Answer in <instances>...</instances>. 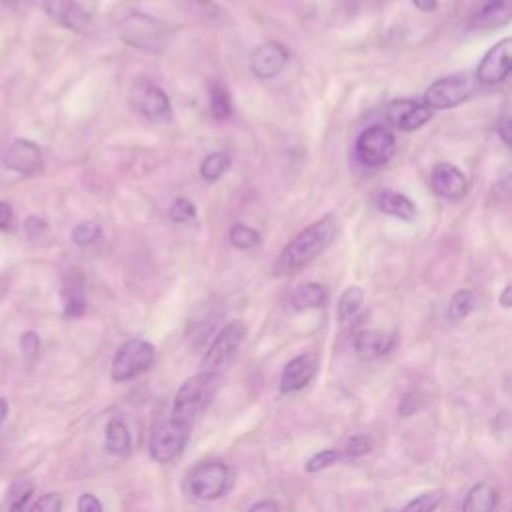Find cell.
<instances>
[{
  "label": "cell",
  "mask_w": 512,
  "mask_h": 512,
  "mask_svg": "<svg viewBox=\"0 0 512 512\" xmlns=\"http://www.w3.org/2000/svg\"><path fill=\"white\" fill-rule=\"evenodd\" d=\"M34 492V484L30 480H16L10 484L4 500L0 502V512H24L26 502Z\"/></svg>",
  "instance_id": "obj_25"
},
{
  "label": "cell",
  "mask_w": 512,
  "mask_h": 512,
  "mask_svg": "<svg viewBox=\"0 0 512 512\" xmlns=\"http://www.w3.org/2000/svg\"><path fill=\"white\" fill-rule=\"evenodd\" d=\"M472 308H474V292L468 288H462L452 296L448 306V316L450 320L458 322V320H464L472 312Z\"/></svg>",
  "instance_id": "obj_31"
},
{
  "label": "cell",
  "mask_w": 512,
  "mask_h": 512,
  "mask_svg": "<svg viewBox=\"0 0 512 512\" xmlns=\"http://www.w3.org/2000/svg\"><path fill=\"white\" fill-rule=\"evenodd\" d=\"M100 236H102V226L96 220H84V222L76 224L72 230V240L80 248L96 244L100 240Z\"/></svg>",
  "instance_id": "obj_30"
},
{
  "label": "cell",
  "mask_w": 512,
  "mask_h": 512,
  "mask_svg": "<svg viewBox=\"0 0 512 512\" xmlns=\"http://www.w3.org/2000/svg\"><path fill=\"white\" fill-rule=\"evenodd\" d=\"M190 430L192 428H186V426L174 422L170 416H160L150 434L152 460L166 464V462L174 460L176 456H180L190 438Z\"/></svg>",
  "instance_id": "obj_6"
},
{
  "label": "cell",
  "mask_w": 512,
  "mask_h": 512,
  "mask_svg": "<svg viewBox=\"0 0 512 512\" xmlns=\"http://www.w3.org/2000/svg\"><path fill=\"white\" fill-rule=\"evenodd\" d=\"M132 448L128 426L120 418H112L106 424V450L116 456H128Z\"/></svg>",
  "instance_id": "obj_24"
},
{
  "label": "cell",
  "mask_w": 512,
  "mask_h": 512,
  "mask_svg": "<svg viewBox=\"0 0 512 512\" xmlns=\"http://www.w3.org/2000/svg\"><path fill=\"white\" fill-rule=\"evenodd\" d=\"M232 482V472L224 462H200L188 474V492L198 500L220 498Z\"/></svg>",
  "instance_id": "obj_7"
},
{
  "label": "cell",
  "mask_w": 512,
  "mask_h": 512,
  "mask_svg": "<svg viewBox=\"0 0 512 512\" xmlns=\"http://www.w3.org/2000/svg\"><path fill=\"white\" fill-rule=\"evenodd\" d=\"M430 186L444 200H460L468 190V180L458 166L440 162L432 168Z\"/></svg>",
  "instance_id": "obj_14"
},
{
  "label": "cell",
  "mask_w": 512,
  "mask_h": 512,
  "mask_svg": "<svg viewBox=\"0 0 512 512\" xmlns=\"http://www.w3.org/2000/svg\"><path fill=\"white\" fill-rule=\"evenodd\" d=\"M412 4L422 12H434L438 8V0H412Z\"/></svg>",
  "instance_id": "obj_44"
},
{
  "label": "cell",
  "mask_w": 512,
  "mask_h": 512,
  "mask_svg": "<svg viewBox=\"0 0 512 512\" xmlns=\"http://www.w3.org/2000/svg\"><path fill=\"white\" fill-rule=\"evenodd\" d=\"M338 458V452L334 448H326V450H320L316 452L308 462H306V472H318V470H324L328 468L330 464H334Z\"/></svg>",
  "instance_id": "obj_35"
},
{
  "label": "cell",
  "mask_w": 512,
  "mask_h": 512,
  "mask_svg": "<svg viewBox=\"0 0 512 512\" xmlns=\"http://www.w3.org/2000/svg\"><path fill=\"white\" fill-rule=\"evenodd\" d=\"M244 338H246V324L242 320L228 322L204 352L200 360L202 372H220L222 368H226L234 358V354L238 352Z\"/></svg>",
  "instance_id": "obj_5"
},
{
  "label": "cell",
  "mask_w": 512,
  "mask_h": 512,
  "mask_svg": "<svg viewBox=\"0 0 512 512\" xmlns=\"http://www.w3.org/2000/svg\"><path fill=\"white\" fill-rule=\"evenodd\" d=\"M418 408V402H416V396L414 394H406L402 400H400V406H398V414L400 416H412Z\"/></svg>",
  "instance_id": "obj_41"
},
{
  "label": "cell",
  "mask_w": 512,
  "mask_h": 512,
  "mask_svg": "<svg viewBox=\"0 0 512 512\" xmlns=\"http://www.w3.org/2000/svg\"><path fill=\"white\" fill-rule=\"evenodd\" d=\"M496 130H498L500 138L508 144V140H510V130H508V120H506V118H502V120H500V124L496 126Z\"/></svg>",
  "instance_id": "obj_45"
},
{
  "label": "cell",
  "mask_w": 512,
  "mask_h": 512,
  "mask_svg": "<svg viewBox=\"0 0 512 512\" xmlns=\"http://www.w3.org/2000/svg\"><path fill=\"white\" fill-rule=\"evenodd\" d=\"M396 150V140L392 132L380 124L366 128L356 140V156L364 166L378 168L384 166Z\"/></svg>",
  "instance_id": "obj_10"
},
{
  "label": "cell",
  "mask_w": 512,
  "mask_h": 512,
  "mask_svg": "<svg viewBox=\"0 0 512 512\" xmlns=\"http://www.w3.org/2000/svg\"><path fill=\"white\" fill-rule=\"evenodd\" d=\"M6 416H8V402L4 398H0V426L6 420Z\"/></svg>",
  "instance_id": "obj_47"
},
{
  "label": "cell",
  "mask_w": 512,
  "mask_h": 512,
  "mask_svg": "<svg viewBox=\"0 0 512 512\" xmlns=\"http://www.w3.org/2000/svg\"><path fill=\"white\" fill-rule=\"evenodd\" d=\"M132 108L150 122H168L172 118L170 98L166 92L148 78H136L128 96Z\"/></svg>",
  "instance_id": "obj_8"
},
{
  "label": "cell",
  "mask_w": 512,
  "mask_h": 512,
  "mask_svg": "<svg viewBox=\"0 0 512 512\" xmlns=\"http://www.w3.org/2000/svg\"><path fill=\"white\" fill-rule=\"evenodd\" d=\"M338 224L332 214L322 216L314 224L306 226L292 242L286 244L278 258V266L282 270H296L314 260L336 236Z\"/></svg>",
  "instance_id": "obj_2"
},
{
  "label": "cell",
  "mask_w": 512,
  "mask_h": 512,
  "mask_svg": "<svg viewBox=\"0 0 512 512\" xmlns=\"http://www.w3.org/2000/svg\"><path fill=\"white\" fill-rule=\"evenodd\" d=\"M362 304H364V290L358 286L346 288L338 298V318L342 322L354 318L362 308Z\"/></svg>",
  "instance_id": "obj_27"
},
{
  "label": "cell",
  "mask_w": 512,
  "mask_h": 512,
  "mask_svg": "<svg viewBox=\"0 0 512 512\" xmlns=\"http://www.w3.org/2000/svg\"><path fill=\"white\" fill-rule=\"evenodd\" d=\"M512 14V0H486L482 6H478L472 26L480 30H490L504 26L510 20Z\"/></svg>",
  "instance_id": "obj_19"
},
{
  "label": "cell",
  "mask_w": 512,
  "mask_h": 512,
  "mask_svg": "<svg viewBox=\"0 0 512 512\" xmlns=\"http://www.w3.org/2000/svg\"><path fill=\"white\" fill-rule=\"evenodd\" d=\"M210 112L216 120H226L230 118L232 114V100H230V94L228 90L218 84V82H212L210 84Z\"/></svg>",
  "instance_id": "obj_28"
},
{
  "label": "cell",
  "mask_w": 512,
  "mask_h": 512,
  "mask_svg": "<svg viewBox=\"0 0 512 512\" xmlns=\"http://www.w3.org/2000/svg\"><path fill=\"white\" fill-rule=\"evenodd\" d=\"M288 62V50L278 42L260 44L250 56V68L256 78L268 80L282 72Z\"/></svg>",
  "instance_id": "obj_15"
},
{
  "label": "cell",
  "mask_w": 512,
  "mask_h": 512,
  "mask_svg": "<svg viewBox=\"0 0 512 512\" xmlns=\"http://www.w3.org/2000/svg\"><path fill=\"white\" fill-rule=\"evenodd\" d=\"M156 358L154 346L146 340L140 338H132L126 340L114 354L112 360V380L114 382H124V380H132L140 374H144L146 370L152 368Z\"/></svg>",
  "instance_id": "obj_4"
},
{
  "label": "cell",
  "mask_w": 512,
  "mask_h": 512,
  "mask_svg": "<svg viewBox=\"0 0 512 512\" xmlns=\"http://www.w3.org/2000/svg\"><path fill=\"white\" fill-rule=\"evenodd\" d=\"M498 504V492L490 482H478L474 484L464 502L462 512H492Z\"/></svg>",
  "instance_id": "obj_21"
},
{
  "label": "cell",
  "mask_w": 512,
  "mask_h": 512,
  "mask_svg": "<svg viewBox=\"0 0 512 512\" xmlns=\"http://www.w3.org/2000/svg\"><path fill=\"white\" fill-rule=\"evenodd\" d=\"M62 304H64V316L66 318H78L86 310V298L84 290L76 282H68L62 288Z\"/></svg>",
  "instance_id": "obj_26"
},
{
  "label": "cell",
  "mask_w": 512,
  "mask_h": 512,
  "mask_svg": "<svg viewBox=\"0 0 512 512\" xmlns=\"http://www.w3.org/2000/svg\"><path fill=\"white\" fill-rule=\"evenodd\" d=\"M476 90V82L468 74H450L444 78H438L430 84V88L424 94V104L428 108H454L468 100L472 92Z\"/></svg>",
  "instance_id": "obj_9"
},
{
  "label": "cell",
  "mask_w": 512,
  "mask_h": 512,
  "mask_svg": "<svg viewBox=\"0 0 512 512\" xmlns=\"http://www.w3.org/2000/svg\"><path fill=\"white\" fill-rule=\"evenodd\" d=\"M500 304H502V308H510V304H512V286H504V290L500 294Z\"/></svg>",
  "instance_id": "obj_46"
},
{
  "label": "cell",
  "mask_w": 512,
  "mask_h": 512,
  "mask_svg": "<svg viewBox=\"0 0 512 512\" xmlns=\"http://www.w3.org/2000/svg\"><path fill=\"white\" fill-rule=\"evenodd\" d=\"M222 384L220 372H198L190 376L176 392L170 418L186 428L194 426V420L204 412V408L212 402L218 388Z\"/></svg>",
  "instance_id": "obj_1"
},
{
  "label": "cell",
  "mask_w": 512,
  "mask_h": 512,
  "mask_svg": "<svg viewBox=\"0 0 512 512\" xmlns=\"http://www.w3.org/2000/svg\"><path fill=\"white\" fill-rule=\"evenodd\" d=\"M4 6H18L20 0H0Z\"/></svg>",
  "instance_id": "obj_48"
},
{
  "label": "cell",
  "mask_w": 512,
  "mask_h": 512,
  "mask_svg": "<svg viewBox=\"0 0 512 512\" xmlns=\"http://www.w3.org/2000/svg\"><path fill=\"white\" fill-rule=\"evenodd\" d=\"M510 58H512V40L502 38L480 60V64L476 68V80L484 86L500 84L510 74Z\"/></svg>",
  "instance_id": "obj_11"
},
{
  "label": "cell",
  "mask_w": 512,
  "mask_h": 512,
  "mask_svg": "<svg viewBox=\"0 0 512 512\" xmlns=\"http://www.w3.org/2000/svg\"><path fill=\"white\" fill-rule=\"evenodd\" d=\"M78 512H104L100 500L94 494H82L78 498Z\"/></svg>",
  "instance_id": "obj_39"
},
{
  "label": "cell",
  "mask_w": 512,
  "mask_h": 512,
  "mask_svg": "<svg viewBox=\"0 0 512 512\" xmlns=\"http://www.w3.org/2000/svg\"><path fill=\"white\" fill-rule=\"evenodd\" d=\"M12 206L8 202H0V230H10L12 228Z\"/></svg>",
  "instance_id": "obj_42"
},
{
  "label": "cell",
  "mask_w": 512,
  "mask_h": 512,
  "mask_svg": "<svg viewBox=\"0 0 512 512\" xmlns=\"http://www.w3.org/2000/svg\"><path fill=\"white\" fill-rule=\"evenodd\" d=\"M170 218L174 222H188L196 216V206L188 198H176L170 206Z\"/></svg>",
  "instance_id": "obj_34"
},
{
  "label": "cell",
  "mask_w": 512,
  "mask_h": 512,
  "mask_svg": "<svg viewBox=\"0 0 512 512\" xmlns=\"http://www.w3.org/2000/svg\"><path fill=\"white\" fill-rule=\"evenodd\" d=\"M4 166L22 176L36 174L42 168V152L30 140H14L4 154Z\"/></svg>",
  "instance_id": "obj_16"
},
{
  "label": "cell",
  "mask_w": 512,
  "mask_h": 512,
  "mask_svg": "<svg viewBox=\"0 0 512 512\" xmlns=\"http://www.w3.org/2000/svg\"><path fill=\"white\" fill-rule=\"evenodd\" d=\"M328 302V290L324 284L318 282H306L294 288L290 296V304L294 310H312L322 308Z\"/></svg>",
  "instance_id": "obj_20"
},
{
  "label": "cell",
  "mask_w": 512,
  "mask_h": 512,
  "mask_svg": "<svg viewBox=\"0 0 512 512\" xmlns=\"http://www.w3.org/2000/svg\"><path fill=\"white\" fill-rule=\"evenodd\" d=\"M170 2L182 12H186L188 16L204 22H220L226 18L222 8L212 0H170Z\"/></svg>",
  "instance_id": "obj_23"
},
{
  "label": "cell",
  "mask_w": 512,
  "mask_h": 512,
  "mask_svg": "<svg viewBox=\"0 0 512 512\" xmlns=\"http://www.w3.org/2000/svg\"><path fill=\"white\" fill-rule=\"evenodd\" d=\"M60 508H62V498L60 494L52 492V494L40 496L28 512H60Z\"/></svg>",
  "instance_id": "obj_37"
},
{
  "label": "cell",
  "mask_w": 512,
  "mask_h": 512,
  "mask_svg": "<svg viewBox=\"0 0 512 512\" xmlns=\"http://www.w3.org/2000/svg\"><path fill=\"white\" fill-rule=\"evenodd\" d=\"M378 208L384 214H390L394 218H402V220H412L416 216V206L414 202L400 192L394 190H384L378 196Z\"/></svg>",
  "instance_id": "obj_22"
},
{
  "label": "cell",
  "mask_w": 512,
  "mask_h": 512,
  "mask_svg": "<svg viewBox=\"0 0 512 512\" xmlns=\"http://www.w3.org/2000/svg\"><path fill=\"white\" fill-rule=\"evenodd\" d=\"M442 490H432V492H424L416 498H412L404 508L402 512H436V508L440 506L442 502Z\"/></svg>",
  "instance_id": "obj_33"
},
{
  "label": "cell",
  "mask_w": 512,
  "mask_h": 512,
  "mask_svg": "<svg viewBox=\"0 0 512 512\" xmlns=\"http://www.w3.org/2000/svg\"><path fill=\"white\" fill-rule=\"evenodd\" d=\"M394 344H396V338L380 330H362L354 338V348L358 356L364 360H374L388 354L394 348Z\"/></svg>",
  "instance_id": "obj_18"
},
{
  "label": "cell",
  "mask_w": 512,
  "mask_h": 512,
  "mask_svg": "<svg viewBox=\"0 0 512 512\" xmlns=\"http://www.w3.org/2000/svg\"><path fill=\"white\" fill-rule=\"evenodd\" d=\"M316 372V362L310 354H300L292 358L280 376V390L282 392H298L312 380Z\"/></svg>",
  "instance_id": "obj_17"
},
{
  "label": "cell",
  "mask_w": 512,
  "mask_h": 512,
  "mask_svg": "<svg viewBox=\"0 0 512 512\" xmlns=\"http://www.w3.org/2000/svg\"><path fill=\"white\" fill-rule=\"evenodd\" d=\"M344 452H346V456H350V458L364 456V454H368V452H370V442H368V438H366V436L356 434V436H352V438H348V440H346V444H344Z\"/></svg>",
  "instance_id": "obj_36"
},
{
  "label": "cell",
  "mask_w": 512,
  "mask_h": 512,
  "mask_svg": "<svg viewBox=\"0 0 512 512\" xmlns=\"http://www.w3.org/2000/svg\"><path fill=\"white\" fill-rule=\"evenodd\" d=\"M248 512H280L278 510V504L272 502V500H262V502H256Z\"/></svg>",
  "instance_id": "obj_43"
},
{
  "label": "cell",
  "mask_w": 512,
  "mask_h": 512,
  "mask_svg": "<svg viewBox=\"0 0 512 512\" xmlns=\"http://www.w3.org/2000/svg\"><path fill=\"white\" fill-rule=\"evenodd\" d=\"M24 228H26L28 236L36 238V236H40V234L46 230V222L40 220L38 216H30V218L24 222Z\"/></svg>",
  "instance_id": "obj_40"
},
{
  "label": "cell",
  "mask_w": 512,
  "mask_h": 512,
  "mask_svg": "<svg viewBox=\"0 0 512 512\" xmlns=\"http://www.w3.org/2000/svg\"><path fill=\"white\" fill-rule=\"evenodd\" d=\"M44 10L52 22L76 34H84L92 22V16L76 0H44Z\"/></svg>",
  "instance_id": "obj_13"
},
{
  "label": "cell",
  "mask_w": 512,
  "mask_h": 512,
  "mask_svg": "<svg viewBox=\"0 0 512 512\" xmlns=\"http://www.w3.org/2000/svg\"><path fill=\"white\" fill-rule=\"evenodd\" d=\"M116 32L124 44L148 54L164 52L170 40V28L162 20L136 10L128 12L118 22Z\"/></svg>",
  "instance_id": "obj_3"
},
{
  "label": "cell",
  "mask_w": 512,
  "mask_h": 512,
  "mask_svg": "<svg viewBox=\"0 0 512 512\" xmlns=\"http://www.w3.org/2000/svg\"><path fill=\"white\" fill-rule=\"evenodd\" d=\"M228 240L234 248L248 250V248H254L260 242V234L254 228L246 226V224H234L228 232Z\"/></svg>",
  "instance_id": "obj_32"
},
{
  "label": "cell",
  "mask_w": 512,
  "mask_h": 512,
  "mask_svg": "<svg viewBox=\"0 0 512 512\" xmlns=\"http://www.w3.org/2000/svg\"><path fill=\"white\" fill-rule=\"evenodd\" d=\"M20 348H22V352H24L28 358L36 356L38 350H40V338H38V334H36V332H24V334L20 336Z\"/></svg>",
  "instance_id": "obj_38"
},
{
  "label": "cell",
  "mask_w": 512,
  "mask_h": 512,
  "mask_svg": "<svg viewBox=\"0 0 512 512\" xmlns=\"http://www.w3.org/2000/svg\"><path fill=\"white\" fill-rule=\"evenodd\" d=\"M230 166V156L226 152H212L200 164V176L206 182H216Z\"/></svg>",
  "instance_id": "obj_29"
},
{
  "label": "cell",
  "mask_w": 512,
  "mask_h": 512,
  "mask_svg": "<svg viewBox=\"0 0 512 512\" xmlns=\"http://www.w3.org/2000/svg\"><path fill=\"white\" fill-rule=\"evenodd\" d=\"M386 120L396 126L398 130L404 132H412L420 126H424L430 116H432V108H428L424 102L420 100H410V98H402V100H394L386 106L384 110Z\"/></svg>",
  "instance_id": "obj_12"
}]
</instances>
